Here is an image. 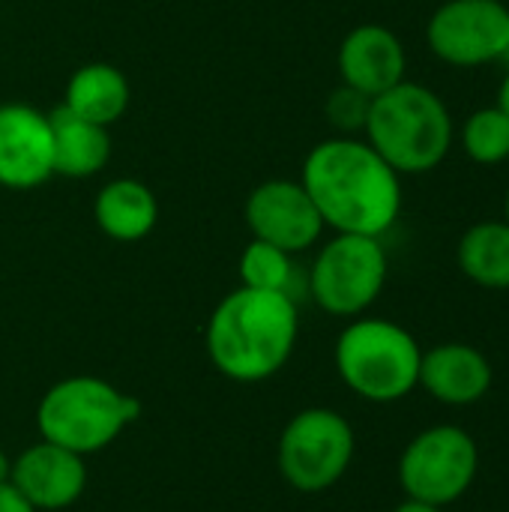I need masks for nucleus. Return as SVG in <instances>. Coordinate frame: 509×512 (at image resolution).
I'll return each instance as SVG.
<instances>
[{
  "mask_svg": "<svg viewBox=\"0 0 509 512\" xmlns=\"http://www.w3.org/2000/svg\"><path fill=\"white\" fill-rule=\"evenodd\" d=\"M246 225L255 240L288 255L306 252L324 231V219L300 180H267L255 186L246 198Z\"/></svg>",
  "mask_w": 509,
  "mask_h": 512,
  "instance_id": "9d476101",
  "label": "nucleus"
},
{
  "mask_svg": "<svg viewBox=\"0 0 509 512\" xmlns=\"http://www.w3.org/2000/svg\"><path fill=\"white\" fill-rule=\"evenodd\" d=\"M60 105L90 123L111 126L129 108V81L111 63H87L72 72Z\"/></svg>",
  "mask_w": 509,
  "mask_h": 512,
  "instance_id": "f3484780",
  "label": "nucleus"
},
{
  "mask_svg": "<svg viewBox=\"0 0 509 512\" xmlns=\"http://www.w3.org/2000/svg\"><path fill=\"white\" fill-rule=\"evenodd\" d=\"M141 402L120 393L108 381L78 375L54 384L39 408L36 426L42 441L90 456L105 450L132 420H138Z\"/></svg>",
  "mask_w": 509,
  "mask_h": 512,
  "instance_id": "39448f33",
  "label": "nucleus"
},
{
  "mask_svg": "<svg viewBox=\"0 0 509 512\" xmlns=\"http://www.w3.org/2000/svg\"><path fill=\"white\" fill-rule=\"evenodd\" d=\"M354 459V429L330 408L300 411L279 438V474L297 492L315 495L336 486Z\"/></svg>",
  "mask_w": 509,
  "mask_h": 512,
  "instance_id": "0eeeda50",
  "label": "nucleus"
},
{
  "mask_svg": "<svg viewBox=\"0 0 509 512\" xmlns=\"http://www.w3.org/2000/svg\"><path fill=\"white\" fill-rule=\"evenodd\" d=\"M492 381L495 372L483 351L465 342H447L423 354L417 387H423L441 405L465 408L480 402L492 390Z\"/></svg>",
  "mask_w": 509,
  "mask_h": 512,
  "instance_id": "4468645a",
  "label": "nucleus"
},
{
  "mask_svg": "<svg viewBox=\"0 0 509 512\" xmlns=\"http://www.w3.org/2000/svg\"><path fill=\"white\" fill-rule=\"evenodd\" d=\"M498 108H504L509 114V72L504 75V81H501V90H498Z\"/></svg>",
  "mask_w": 509,
  "mask_h": 512,
  "instance_id": "b1692460",
  "label": "nucleus"
},
{
  "mask_svg": "<svg viewBox=\"0 0 509 512\" xmlns=\"http://www.w3.org/2000/svg\"><path fill=\"white\" fill-rule=\"evenodd\" d=\"M399 177L369 141L339 135L309 150L300 183L318 207L324 228L381 237L402 213Z\"/></svg>",
  "mask_w": 509,
  "mask_h": 512,
  "instance_id": "f257e3e1",
  "label": "nucleus"
},
{
  "mask_svg": "<svg viewBox=\"0 0 509 512\" xmlns=\"http://www.w3.org/2000/svg\"><path fill=\"white\" fill-rule=\"evenodd\" d=\"M363 132L396 174H426L453 147V117L444 99L414 81H399L375 96Z\"/></svg>",
  "mask_w": 509,
  "mask_h": 512,
  "instance_id": "7ed1b4c3",
  "label": "nucleus"
},
{
  "mask_svg": "<svg viewBox=\"0 0 509 512\" xmlns=\"http://www.w3.org/2000/svg\"><path fill=\"white\" fill-rule=\"evenodd\" d=\"M300 333L297 303L288 294L237 288L207 321L210 363L231 381L258 384L273 378L294 354Z\"/></svg>",
  "mask_w": 509,
  "mask_h": 512,
  "instance_id": "f03ea898",
  "label": "nucleus"
},
{
  "mask_svg": "<svg viewBox=\"0 0 509 512\" xmlns=\"http://www.w3.org/2000/svg\"><path fill=\"white\" fill-rule=\"evenodd\" d=\"M480 453L459 426H432L420 432L399 459V483L408 498L447 507L477 480Z\"/></svg>",
  "mask_w": 509,
  "mask_h": 512,
  "instance_id": "6e6552de",
  "label": "nucleus"
},
{
  "mask_svg": "<svg viewBox=\"0 0 509 512\" xmlns=\"http://www.w3.org/2000/svg\"><path fill=\"white\" fill-rule=\"evenodd\" d=\"M393 512H444V507H435V504H426V501H414V498H408L405 504H399Z\"/></svg>",
  "mask_w": 509,
  "mask_h": 512,
  "instance_id": "5701e85b",
  "label": "nucleus"
},
{
  "mask_svg": "<svg viewBox=\"0 0 509 512\" xmlns=\"http://www.w3.org/2000/svg\"><path fill=\"white\" fill-rule=\"evenodd\" d=\"M369 105L372 99L348 84L336 87L327 99V117L330 123L345 132V135H354V132H363L366 129V120H369Z\"/></svg>",
  "mask_w": 509,
  "mask_h": 512,
  "instance_id": "412c9836",
  "label": "nucleus"
},
{
  "mask_svg": "<svg viewBox=\"0 0 509 512\" xmlns=\"http://www.w3.org/2000/svg\"><path fill=\"white\" fill-rule=\"evenodd\" d=\"M9 483L36 512L66 510L87 486L84 456L48 441L33 444L12 462Z\"/></svg>",
  "mask_w": 509,
  "mask_h": 512,
  "instance_id": "f8f14e48",
  "label": "nucleus"
},
{
  "mask_svg": "<svg viewBox=\"0 0 509 512\" xmlns=\"http://www.w3.org/2000/svg\"><path fill=\"white\" fill-rule=\"evenodd\" d=\"M462 147L477 165H501L509 159V114L498 105L474 111L462 126Z\"/></svg>",
  "mask_w": 509,
  "mask_h": 512,
  "instance_id": "6ab92c4d",
  "label": "nucleus"
},
{
  "mask_svg": "<svg viewBox=\"0 0 509 512\" xmlns=\"http://www.w3.org/2000/svg\"><path fill=\"white\" fill-rule=\"evenodd\" d=\"M48 123L54 141V174L84 180L108 165L111 159L108 126L90 123L75 111H69L66 105H57L48 114Z\"/></svg>",
  "mask_w": 509,
  "mask_h": 512,
  "instance_id": "2eb2a0df",
  "label": "nucleus"
},
{
  "mask_svg": "<svg viewBox=\"0 0 509 512\" xmlns=\"http://www.w3.org/2000/svg\"><path fill=\"white\" fill-rule=\"evenodd\" d=\"M240 282L243 288H255V291H276V294H291L294 285V261L288 252L264 243V240H252L243 255H240Z\"/></svg>",
  "mask_w": 509,
  "mask_h": 512,
  "instance_id": "aec40b11",
  "label": "nucleus"
},
{
  "mask_svg": "<svg viewBox=\"0 0 509 512\" xmlns=\"http://www.w3.org/2000/svg\"><path fill=\"white\" fill-rule=\"evenodd\" d=\"M423 348L396 321L360 318L336 342L339 378L366 402L390 405L405 399L420 381Z\"/></svg>",
  "mask_w": 509,
  "mask_h": 512,
  "instance_id": "20e7f679",
  "label": "nucleus"
},
{
  "mask_svg": "<svg viewBox=\"0 0 509 512\" xmlns=\"http://www.w3.org/2000/svg\"><path fill=\"white\" fill-rule=\"evenodd\" d=\"M426 42L450 66L509 60V6L501 0H447L432 12Z\"/></svg>",
  "mask_w": 509,
  "mask_h": 512,
  "instance_id": "1a4fd4ad",
  "label": "nucleus"
},
{
  "mask_svg": "<svg viewBox=\"0 0 509 512\" xmlns=\"http://www.w3.org/2000/svg\"><path fill=\"white\" fill-rule=\"evenodd\" d=\"M387 252L381 237L336 234L315 258L309 291L315 303L336 318L363 315L384 291Z\"/></svg>",
  "mask_w": 509,
  "mask_h": 512,
  "instance_id": "423d86ee",
  "label": "nucleus"
},
{
  "mask_svg": "<svg viewBox=\"0 0 509 512\" xmlns=\"http://www.w3.org/2000/svg\"><path fill=\"white\" fill-rule=\"evenodd\" d=\"M0 512H36L15 489L12 483H3L0 486Z\"/></svg>",
  "mask_w": 509,
  "mask_h": 512,
  "instance_id": "4be33fe9",
  "label": "nucleus"
},
{
  "mask_svg": "<svg viewBox=\"0 0 509 512\" xmlns=\"http://www.w3.org/2000/svg\"><path fill=\"white\" fill-rule=\"evenodd\" d=\"M405 45L384 24H360L339 45L342 84L366 93L369 99L405 81Z\"/></svg>",
  "mask_w": 509,
  "mask_h": 512,
  "instance_id": "ddd939ff",
  "label": "nucleus"
},
{
  "mask_svg": "<svg viewBox=\"0 0 509 512\" xmlns=\"http://www.w3.org/2000/svg\"><path fill=\"white\" fill-rule=\"evenodd\" d=\"M93 216H96V225L111 240L135 243V240H144L156 228L159 204L150 186H144L141 180L123 177V180H111L102 186L93 204Z\"/></svg>",
  "mask_w": 509,
  "mask_h": 512,
  "instance_id": "dca6fc26",
  "label": "nucleus"
},
{
  "mask_svg": "<svg viewBox=\"0 0 509 512\" xmlns=\"http://www.w3.org/2000/svg\"><path fill=\"white\" fill-rule=\"evenodd\" d=\"M459 270L480 288L509 291V225L477 222L459 240Z\"/></svg>",
  "mask_w": 509,
  "mask_h": 512,
  "instance_id": "a211bd4d",
  "label": "nucleus"
},
{
  "mask_svg": "<svg viewBox=\"0 0 509 512\" xmlns=\"http://www.w3.org/2000/svg\"><path fill=\"white\" fill-rule=\"evenodd\" d=\"M9 474H12V462H9V456L0 450V486L9 483Z\"/></svg>",
  "mask_w": 509,
  "mask_h": 512,
  "instance_id": "393cba45",
  "label": "nucleus"
},
{
  "mask_svg": "<svg viewBox=\"0 0 509 512\" xmlns=\"http://www.w3.org/2000/svg\"><path fill=\"white\" fill-rule=\"evenodd\" d=\"M504 222L509 225V192H507V201H504Z\"/></svg>",
  "mask_w": 509,
  "mask_h": 512,
  "instance_id": "a878e982",
  "label": "nucleus"
},
{
  "mask_svg": "<svg viewBox=\"0 0 509 512\" xmlns=\"http://www.w3.org/2000/svg\"><path fill=\"white\" fill-rule=\"evenodd\" d=\"M54 174V141L48 114L6 102L0 105V186L36 189Z\"/></svg>",
  "mask_w": 509,
  "mask_h": 512,
  "instance_id": "9b49d317",
  "label": "nucleus"
}]
</instances>
